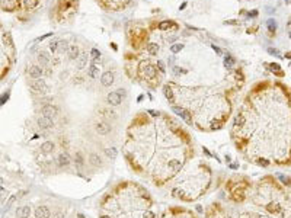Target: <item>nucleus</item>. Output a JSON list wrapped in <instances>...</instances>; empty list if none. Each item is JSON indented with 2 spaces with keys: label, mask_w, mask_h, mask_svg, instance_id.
I'll return each instance as SVG.
<instances>
[{
  "label": "nucleus",
  "mask_w": 291,
  "mask_h": 218,
  "mask_svg": "<svg viewBox=\"0 0 291 218\" xmlns=\"http://www.w3.org/2000/svg\"><path fill=\"white\" fill-rule=\"evenodd\" d=\"M95 131L98 134H101V135H106V134L111 132V125L108 122H105V121H98L95 124Z\"/></svg>",
  "instance_id": "1"
},
{
  "label": "nucleus",
  "mask_w": 291,
  "mask_h": 218,
  "mask_svg": "<svg viewBox=\"0 0 291 218\" xmlns=\"http://www.w3.org/2000/svg\"><path fill=\"white\" fill-rule=\"evenodd\" d=\"M58 114V109L55 108V106H53V105H45L44 108H42V117H47V118H51V119H54V117Z\"/></svg>",
  "instance_id": "2"
},
{
  "label": "nucleus",
  "mask_w": 291,
  "mask_h": 218,
  "mask_svg": "<svg viewBox=\"0 0 291 218\" xmlns=\"http://www.w3.org/2000/svg\"><path fill=\"white\" fill-rule=\"evenodd\" d=\"M38 127H39L41 130H51V128L54 127V122H53L51 118L41 117V118L38 119Z\"/></svg>",
  "instance_id": "3"
},
{
  "label": "nucleus",
  "mask_w": 291,
  "mask_h": 218,
  "mask_svg": "<svg viewBox=\"0 0 291 218\" xmlns=\"http://www.w3.org/2000/svg\"><path fill=\"white\" fill-rule=\"evenodd\" d=\"M106 100H108V103L112 105V106H118V105L121 103V97H120V95H118L117 92H111V93H108Z\"/></svg>",
  "instance_id": "4"
},
{
  "label": "nucleus",
  "mask_w": 291,
  "mask_h": 218,
  "mask_svg": "<svg viewBox=\"0 0 291 218\" xmlns=\"http://www.w3.org/2000/svg\"><path fill=\"white\" fill-rule=\"evenodd\" d=\"M50 215H51V211L47 208V206H38L37 208V211H35V217L37 218H50Z\"/></svg>",
  "instance_id": "5"
},
{
  "label": "nucleus",
  "mask_w": 291,
  "mask_h": 218,
  "mask_svg": "<svg viewBox=\"0 0 291 218\" xmlns=\"http://www.w3.org/2000/svg\"><path fill=\"white\" fill-rule=\"evenodd\" d=\"M141 73H143L146 77H154V76L157 74L156 68H154L151 64H146V66H143V67H141Z\"/></svg>",
  "instance_id": "6"
},
{
  "label": "nucleus",
  "mask_w": 291,
  "mask_h": 218,
  "mask_svg": "<svg viewBox=\"0 0 291 218\" xmlns=\"http://www.w3.org/2000/svg\"><path fill=\"white\" fill-rule=\"evenodd\" d=\"M112 81H114V74L111 73V71H106V73H104L102 74V77H101V83H102V86H111L112 84Z\"/></svg>",
  "instance_id": "7"
},
{
  "label": "nucleus",
  "mask_w": 291,
  "mask_h": 218,
  "mask_svg": "<svg viewBox=\"0 0 291 218\" xmlns=\"http://www.w3.org/2000/svg\"><path fill=\"white\" fill-rule=\"evenodd\" d=\"M42 68L39 67V66H31L29 67V76L32 77V79H39L41 76H42Z\"/></svg>",
  "instance_id": "8"
},
{
  "label": "nucleus",
  "mask_w": 291,
  "mask_h": 218,
  "mask_svg": "<svg viewBox=\"0 0 291 218\" xmlns=\"http://www.w3.org/2000/svg\"><path fill=\"white\" fill-rule=\"evenodd\" d=\"M29 214H31V208L29 206H19L18 209H16V217L18 218H28L29 217Z\"/></svg>",
  "instance_id": "9"
},
{
  "label": "nucleus",
  "mask_w": 291,
  "mask_h": 218,
  "mask_svg": "<svg viewBox=\"0 0 291 218\" xmlns=\"http://www.w3.org/2000/svg\"><path fill=\"white\" fill-rule=\"evenodd\" d=\"M68 164H70V156L66 154V153L60 154L58 156V166L60 167H67Z\"/></svg>",
  "instance_id": "10"
},
{
  "label": "nucleus",
  "mask_w": 291,
  "mask_h": 218,
  "mask_svg": "<svg viewBox=\"0 0 291 218\" xmlns=\"http://www.w3.org/2000/svg\"><path fill=\"white\" fill-rule=\"evenodd\" d=\"M44 87H45V81L41 80V79H38L37 81H34V83L31 84V89H32L34 92H41V90H44Z\"/></svg>",
  "instance_id": "11"
},
{
  "label": "nucleus",
  "mask_w": 291,
  "mask_h": 218,
  "mask_svg": "<svg viewBox=\"0 0 291 218\" xmlns=\"http://www.w3.org/2000/svg\"><path fill=\"white\" fill-rule=\"evenodd\" d=\"M53 150H54V144H53L51 141H45V143L41 146V151H42L44 154H50V153H53Z\"/></svg>",
  "instance_id": "12"
},
{
  "label": "nucleus",
  "mask_w": 291,
  "mask_h": 218,
  "mask_svg": "<svg viewBox=\"0 0 291 218\" xmlns=\"http://www.w3.org/2000/svg\"><path fill=\"white\" fill-rule=\"evenodd\" d=\"M163 93H165V96H166V99L169 102H173V90H172V87L169 84H166L163 87Z\"/></svg>",
  "instance_id": "13"
},
{
  "label": "nucleus",
  "mask_w": 291,
  "mask_h": 218,
  "mask_svg": "<svg viewBox=\"0 0 291 218\" xmlns=\"http://www.w3.org/2000/svg\"><path fill=\"white\" fill-rule=\"evenodd\" d=\"M89 161L92 163V166H95V167H99L101 164H102V160L99 159V156L98 154H90V157H89Z\"/></svg>",
  "instance_id": "14"
},
{
  "label": "nucleus",
  "mask_w": 291,
  "mask_h": 218,
  "mask_svg": "<svg viewBox=\"0 0 291 218\" xmlns=\"http://www.w3.org/2000/svg\"><path fill=\"white\" fill-rule=\"evenodd\" d=\"M68 42L66 41V39H61V41H58V50L57 51H61V52H68Z\"/></svg>",
  "instance_id": "15"
},
{
  "label": "nucleus",
  "mask_w": 291,
  "mask_h": 218,
  "mask_svg": "<svg viewBox=\"0 0 291 218\" xmlns=\"http://www.w3.org/2000/svg\"><path fill=\"white\" fill-rule=\"evenodd\" d=\"M38 61H39L42 66H48V64H50V58H48V55H47L45 52H42V51L38 54Z\"/></svg>",
  "instance_id": "16"
},
{
  "label": "nucleus",
  "mask_w": 291,
  "mask_h": 218,
  "mask_svg": "<svg viewBox=\"0 0 291 218\" xmlns=\"http://www.w3.org/2000/svg\"><path fill=\"white\" fill-rule=\"evenodd\" d=\"M167 166H169V169H170L172 172H178V170L180 169V161H179V160H170V161L167 163Z\"/></svg>",
  "instance_id": "17"
},
{
  "label": "nucleus",
  "mask_w": 291,
  "mask_h": 218,
  "mask_svg": "<svg viewBox=\"0 0 291 218\" xmlns=\"http://www.w3.org/2000/svg\"><path fill=\"white\" fill-rule=\"evenodd\" d=\"M68 57H70V60H76L77 57H79V48L74 45V47H71L70 50H68Z\"/></svg>",
  "instance_id": "18"
},
{
  "label": "nucleus",
  "mask_w": 291,
  "mask_h": 218,
  "mask_svg": "<svg viewBox=\"0 0 291 218\" xmlns=\"http://www.w3.org/2000/svg\"><path fill=\"white\" fill-rule=\"evenodd\" d=\"M102 115H105L106 118H111V119H115L117 118V114L112 111V109H104V111H101Z\"/></svg>",
  "instance_id": "19"
},
{
  "label": "nucleus",
  "mask_w": 291,
  "mask_h": 218,
  "mask_svg": "<svg viewBox=\"0 0 291 218\" xmlns=\"http://www.w3.org/2000/svg\"><path fill=\"white\" fill-rule=\"evenodd\" d=\"M147 51H149L150 54H157V51H159V45L154 44V42H150V44H147Z\"/></svg>",
  "instance_id": "20"
},
{
  "label": "nucleus",
  "mask_w": 291,
  "mask_h": 218,
  "mask_svg": "<svg viewBox=\"0 0 291 218\" xmlns=\"http://www.w3.org/2000/svg\"><path fill=\"white\" fill-rule=\"evenodd\" d=\"M98 74H99V68L95 67L93 64H90V67H89V76L90 77H96Z\"/></svg>",
  "instance_id": "21"
},
{
  "label": "nucleus",
  "mask_w": 291,
  "mask_h": 218,
  "mask_svg": "<svg viewBox=\"0 0 291 218\" xmlns=\"http://www.w3.org/2000/svg\"><path fill=\"white\" fill-rule=\"evenodd\" d=\"M74 164H76V167H82L83 166V157H82L80 153H77L74 156Z\"/></svg>",
  "instance_id": "22"
},
{
  "label": "nucleus",
  "mask_w": 291,
  "mask_h": 218,
  "mask_svg": "<svg viewBox=\"0 0 291 218\" xmlns=\"http://www.w3.org/2000/svg\"><path fill=\"white\" fill-rule=\"evenodd\" d=\"M236 61H234V58L232 57V55H226V58H224V64H226V67H233V64H234Z\"/></svg>",
  "instance_id": "23"
},
{
  "label": "nucleus",
  "mask_w": 291,
  "mask_h": 218,
  "mask_svg": "<svg viewBox=\"0 0 291 218\" xmlns=\"http://www.w3.org/2000/svg\"><path fill=\"white\" fill-rule=\"evenodd\" d=\"M180 118H182L185 122H188V124H191V122H192V118H191V115H189V112H188V111H182V114H180Z\"/></svg>",
  "instance_id": "24"
},
{
  "label": "nucleus",
  "mask_w": 291,
  "mask_h": 218,
  "mask_svg": "<svg viewBox=\"0 0 291 218\" xmlns=\"http://www.w3.org/2000/svg\"><path fill=\"white\" fill-rule=\"evenodd\" d=\"M25 5H26V8L34 9V8H37L39 5V2H38V0H25Z\"/></svg>",
  "instance_id": "25"
},
{
  "label": "nucleus",
  "mask_w": 291,
  "mask_h": 218,
  "mask_svg": "<svg viewBox=\"0 0 291 218\" xmlns=\"http://www.w3.org/2000/svg\"><path fill=\"white\" fill-rule=\"evenodd\" d=\"M268 29H269L271 32H275V29H276V22H275L274 19H268Z\"/></svg>",
  "instance_id": "26"
},
{
  "label": "nucleus",
  "mask_w": 291,
  "mask_h": 218,
  "mask_svg": "<svg viewBox=\"0 0 291 218\" xmlns=\"http://www.w3.org/2000/svg\"><path fill=\"white\" fill-rule=\"evenodd\" d=\"M170 25H172V22H170V21H162V22L159 23V28L165 31V29H169V26H170Z\"/></svg>",
  "instance_id": "27"
},
{
  "label": "nucleus",
  "mask_w": 291,
  "mask_h": 218,
  "mask_svg": "<svg viewBox=\"0 0 291 218\" xmlns=\"http://www.w3.org/2000/svg\"><path fill=\"white\" fill-rule=\"evenodd\" d=\"M105 154H106L108 157H115V156H117V150H115L114 147H111V148H106V150H105Z\"/></svg>",
  "instance_id": "28"
},
{
  "label": "nucleus",
  "mask_w": 291,
  "mask_h": 218,
  "mask_svg": "<svg viewBox=\"0 0 291 218\" xmlns=\"http://www.w3.org/2000/svg\"><path fill=\"white\" fill-rule=\"evenodd\" d=\"M50 50H51L53 52H55V51L58 50V41H57V39H54V41L50 42Z\"/></svg>",
  "instance_id": "29"
},
{
  "label": "nucleus",
  "mask_w": 291,
  "mask_h": 218,
  "mask_svg": "<svg viewBox=\"0 0 291 218\" xmlns=\"http://www.w3.org/2000/svg\"><path fill=\"white\" fill-rule=\"evenodd\" d=\"M90 55L93 57V60H98V58L101 57V51H99V50H96V48H93V50L90 51Z\"/></svg>",
  "instance_id": "30"
},
{
  "label": "nucleus",
  "mask_w": 291,
  "mask_h": 218,
  "mask_svg": "<svg viewBox=\"0 0 291 218\" xmlns=\"http://www.w3.org/2000/svg\"><path fill=\"white\" fill-rule=\"evenodd\" d=\"M180 50H182V44H176V45H172V47H170V51H172L173 54L179 52Z\"/></svg>",
  "instance_id": "31"
},
{
  "label": "nucleus",
  "mask_w": 291,
  "mask_h": 218,
  "mask_svg": "<svg viewBox=\"0 0 291 218\" xmlns=\"http://www.w3.org/2000/svg\"><path fill=\"white\" fill-rule=\"evenodd\" d=\"M86 58H87V55H86V54H83V55H82V58H80V63H79V68H83V67L86 66Z\"/></svg>",
  "instance_id": "32"
},
{
  "label": "nucleus",
  "mask_w": 291,
  "mask_h": 218,
  "mask_svg": "<svg viewBox=\"0 0 291 218\" xmlns=\"http://www.w3.org/2000/svg\"><path fill=\"white\" fill-rule=\"evenodd\" d=\"M243 122H245V118H243V115L240 114V115H237L236 117V125H243Z\"/></svg>",
  "instance_id": "33"
},
{
  "label": "nucleus",
  "mask_w": 291,
  "mask_h": 218,
  "mask_svg": "<svg viewBox=\"0 0 291 218\" xmlns=\"http://www.w3.org/2000/svg\"><path fill=\"white\" fill-rule=\"evenodd\" d=\"M6 195H8V190L3 189V188H0V201H3L6 198Z\"/></svg>",
  "instance_id": "34"
},
{
  "label": "nucleus",
  "mask_w": 291,
  "mask_h": 218,
  "mask_svg": "<svg viewBox=\"0 0 291 218\" xmlns=\"http://www.w3.org/2000/svg\"><path fill=\"white\" fill-rule=\"evenodd\" d=\"M268 52H269L271 55H276V57H281V55H279V52H278V50H275V48H268Z\"/></svg>",
  "instance_id": "35"
},
{
  "label": "nucleus",
  "mask_w": 291,
  "mask_h": 218,
  "mask_svg": "<svg viewBox=\"0 0 291 218\" xmlns=\"http://www.w3.org/2000/svg\"><path fill=\"white\" fill-rule=\"evenodd\" d=\"M269 67H271V70H272V71H274V70H275V71H278V73H281V68H279V66H278V64H276V63H272V64H271V66H269Z\"/></svg>",
  "instance_id": "36"
},
{
  "label": "nucleus",
  "mask_w": 291,
  "mask_h": 218,
  "mask_svg": "<svg viewBox=\"0 0 291 218\" xmlns=\"http://www.w3.org/2000/svg\"><path fill=\"white\" fill-rule=\"evenodd\" d=\"M157 67H159L160 73H165V64H163L162 61H157Z\"/></svg>",
  "instance_id": "37"
},
{
  "label": "nucleus",
  "mask_w": 291,
  "mask_h": 218,
  "mask_svg": "<svg viewBox=\"0 0 291 218\" xmlns=\"http://www.w3.org/2000/svg\"><path fill=\"white\" fill-rule=\"evenodd\" d=\"M173 71H175L176 74H180V73H186V70H183V68H179V67H175V68H173Z\"/></svg>",
  "instance_id": "38"
},
{
  "label": "nucleus",
  "mask_w": 291,
  "mask_h": 218,
  "mask_svg": "<svg viewBox=\"0 0 291 218\" xmlns=\"http://www.w3.org/2000/svg\"><path fill=\"white\" fill-rule=\"evenodd\" d=\"M117 93L120 95V97H124V96L127 95V92H125L124 89H118V90H117Z\"/></svg>",
  "instance_id": "39"
},
{
  "label": "nucleus",
  "mask_w": 291,
  "mask_h": 218,
  "mask_svg": "<svg viewBox=\"0 0 291 218\" xmlns=\"http://www.w3.org/2000/svg\"><path fill=\"white\" fill-rule=\"evenodd\" d=\"M213 50H214V51H216V52H217L218 55H221V54H223V51H221V50H220L218 47H216V45H213Z\"/></svg>",
  "instance_id": "40"
},
{
  "label": "nucleus",
  "mask_w": 291,
  "mask_h": 218,
  "mask_svg": "<svg viewBox=\"0 0 291 218\" xmlns=\"http://www.w3.org/2000/svg\"><path fill=\"white\" fill-rule=\"evenodd\" d=\"M173 112H175V114H178V115H180V114H182V109L175 106V108H173Z\"/></svg>",
  "instance_id": "41"
},
{
  "label": "nucleus",
  "mask_w": 291,
  "mask_h": 218,
  "mask_svg": "<svg viewBox=\"0 0 291 218\" xmlns=\"http://www.w3.org/2000/svg\"><path fill=\"white\" fill-rule=\"evenodd\" d=\"M249 16H250V18H256V16H258V10H252V12H249Z\"/></svg>",
  "instance_id": "42"
},
{
  "label": "nucleus",
  "mask_w": 291,
  "mask_h": 218,
  "mask_svg": "<svg viewBox=\"0 0 291 218\" xmlns=\"http://www.w3.org/2000/svg\"><path fill=\"white\" fill-rule=\"evenodd\" d=\"M144 218H154V214H151V212H147V214L144 215Z\"/></svg>",
  "instance_id": "43"
},
{
  "label": "nucleus",
  "mask_w": 291,
  "mask_h": 218,
  "mask_svg": "<svg viewBox=\"0 0 291 218\" xmlns=\"http://www.w3.org/2000/svg\"><path fill=\"white\" fill-rule=\"evenodd\" d=\"M226 23H230V25H234V23H236V21H227Z\"/></svg>",
  "instance_id": "44"
},
{
  "label": "nucleus",
  "mask_w": 291,
  "mask_h": 218,
  "mask_svg": "<svg viewBox=\"0 0 291 218\" xmlns=\"http://www.w3.org/2000/svg\"><path fill=\"white\" fill-rule=\"evenodd\" d=\"M204 153H205V154H207V156H211V154H210V151H208V150H207V148H204Z\"/></svg>",
  "instance_id": "45"
},
{
  "label": "nucleus",
  "mask_w": 291,
  "mask_h": 218,
  "mask_svg": "<svg viewBox=\"0 0 291 218\" xmlns=\"http://www.w3.org/2000/svg\"><path fill=\"white\" fill-rule=\"evenodd\" d=\"M101 218H109L108 215H101Z\"/></svg>",
  "instance_id": "46"
},
{
  "label": "nucleus",
  "mask_w": 291,
  "mask_h": 218,
  "mask_svg": "<svg viewBox=\"0 0 291 218\" xmlns=\"http://www.w3.org/2000/svg\"><path fill=\"white\" fill-rule=\"evenodd\" d=\"M2 183H3V179H2V177H0V185H2Z\"/></svg>",
  "instance_id": "47"
}]
</instances>
